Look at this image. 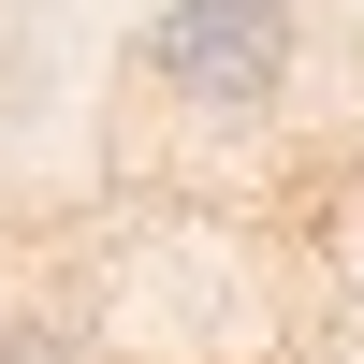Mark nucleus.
I'll return each mask as SVG.
<instances>
[{"instance_id":"nucleus-1","label":"nucleus","mask_w":364,"mask_h":364,"mask_svg":"<svg viewBox=\"0 0 364 364\" xmlns=\"http://www.w3.org/2000/svg\"><path fill=\"white\" fill-rule=\"evenodd\" d=\"M291 73V0H161L146 29V87L190 117H262Z\"/></svg>"},{"instance_id":"nucleus-2","label":"nucleus","mask_w":364,"mask_h":364,"mask_svg":"<svg viewBox=\"0 0 364 364\" xmlns=\"http://www.w3.org/2000/svg\"><path fill=\"white\" fill-rule=\"evenodd\" d=\"M0 364H58V336H0Z\"/></svg>"}]
</instances>
